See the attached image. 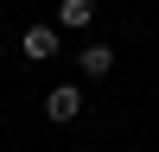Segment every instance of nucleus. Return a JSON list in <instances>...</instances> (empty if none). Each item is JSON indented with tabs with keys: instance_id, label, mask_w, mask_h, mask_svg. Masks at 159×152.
I'll use <instances>...</instances> for the list:
<instances>
[{
	"instance_id": "nucleus-1",
	"label": "nucleus",
	"mask_w": 159,
	"mask_h": 152,
	"mask_svg": "<svg viewBox=\"0 0 159 152\" xmlns=\"http://www.w3.org/2000/svg\"><path fill=\"white\" fill-rule=\"evenodd\" d=\"M57 44H64V32H57V25H25V38H19V51H25L32 63L57 57Z\"/></svg>"
},
{
	"instance_id": "nucleus-2",
	"label": "nucleus",
	"mask_w": 159,
	"mask_h": 152,
	"mask_svg": "<svg viewBox=\"0 0 159 152\" xmlns=\"http://www.w3.org/2000/svg\"><path fill=\"white\" fill-rule=\"evenodd\" d=\"M45 114H51V120H76V114H83V89H70V82L51 89V95H45Z\"/></svg>"
},
{
	"instance_id": "nucleus-3",
	"label": "nucleus",
	"mask_w": 159,
	"mask_h": 152,
	"mask_svg": "<svg viewBox=\"0 0 159 152\" xmlns=\"http://www.w3.org/2000/svg\"><path fill=\"white\" fill-rule=\"evenodd\" d=\"M89 19H96V0H57V19L51 25H57V32H83Z\"/></svg>"
},
{
	"instance_id": "nucleus-4",
	"label": "nucleus",
	"mask_w": 159,
	"mask_h": 152,
	"mask_svg": "<svg viewBox=\"0 0 159 152\" xmlns=\"http://www.w3.org/2000/svg\"><path fill=\"white\" fill-rule=\"evenodd\" d=\"M76 63H83V76L96 82V76H108V70H115V51H108V44H83V57H76Z\"/></svg>"
}]
</instances>
